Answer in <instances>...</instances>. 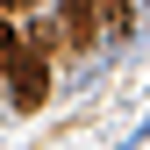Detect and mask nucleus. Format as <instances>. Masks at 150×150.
Returning a JSON list of instances; mask_svg holds the SVG:
<instances>
[{
	"label": "nucleus",
	"mask_w": 150,
	"mask_h": 150,
	"mask_svg": "<svg viewBox=\"0 0 150 150\" xmlns=\"http://www.w3.org/2000/svg\"><path fill=\"white\" fill-rule=\"evenodd\" d=\"M7 79H14V86H7V100L22 107V115H29V107H43V93H50V71H43V57H29V50H22V57L7 64Z\"/></svg>",
	"instance_id": "nucleus-1"
},
{
	"label": "nucleus",
	"mask_w": 150,
	"mask_h": 150,
	"mask_svg": "<svg viewBox=\"0 0 150 150\" xmlns=\"http://www.w3.org/2000/svg\"><path fill=\"white\" fill-rule=\"evenodd\" d=\"M93 29H100L93 0H64V36H71V43H93Z\"/></svg>",
	"instance_id": "nucleus-2"
},
{
	"label": "nucleus",
	"mask_w": 150,
	"mask_h": 150,
	"mask_svg": "<svg viewBox=\"0 0 150 150\" xmlns=\"http://www.w3.org/2000/svg\"><path fill=\"white\" fill-rule=\"evenodd\" d=\"M93 14H100V29H115V36H129V0H93Z\"/></svg>",
	"instance_id": "nucleus-3"
},
{
	"label": "nucleus",
	"mask_w": 150,
	"mask_h": 150,
	"mask_svg": "<svg viewBox=\"0 0 150 150\" xmlns=\"http://www.w3.org/2000/svg\"><path fill=\"white\" fill-rule=\"evenodd\" d=\"M14 57H22V36H14V22H0V71H7Z\"/></svg>",
	"instance_id": "nucleus-4"
},
{
	"label": "nucleus",
	"mask_w": 150,
	"mask_h": 150,
	"mask_svg": "<svg viewBox=\"0 0 150 150\" xmlns=\"http://www.w3.org/2000/svg\"><path fill=\"white\" fill-rule=\"evenodd\" d=\"M0 7H29V0H0Z\"/></svg>",
	"instance_id": "nucleus-5"
},
{
	"label": "nucleus",
	"mask_w": 150,
	"mask_h": 150,
	"mask_svg": "<svg viewBox=\"0 0 150 150\" xmlns=\"http://www.w3.org/2000/svg\"><path fill=\"white\" fill-rule=\"evenodd\" d=\"M143 7H150V0H143Z\"/></svg>",
	"instance_id": "nucleus-6"
}]
</instances>
